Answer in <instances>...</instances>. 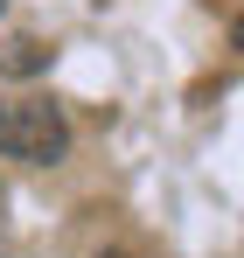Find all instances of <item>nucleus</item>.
Returning a JSON list of instances; mask_svg holds the SVG:
<instances>
[{
    "label": "nucleus",
    "instance_id": "1",
    "mask_svg": "<svg viewBox=\"0 0 244 258\" xmlns=\"http://www.w3.org/2000/svg\"><path fill=\"white\" fill-rule=\"evenodd\" d=\"M0 154L7 161H63L70 154V126H63V112L56 105H42V98H21V105H0Z\"/></svg>",
    "mask_w": 244,
    "mask_h": 258
},
{
    "label": "nucleus",
    "instance_id": "2",
    "mask_svg": "<svg viewBox=\"0 0 244 258\" xmlns=\"http://www.w3.org/2000/svg\"><path fill=\"white\" fill-rule=\"evenodd\" d=\"M42 63V42H28V35H21V42H14V56H7V70H35Z\"/></svg>",
    "mask_w": 244,
    "mask_h": 258
},
{
    "label": "nucleus",
    "instance_id": "3",
    "mask_svg": "<svg viewBox=\"0 0 244 258\" xmlns=\"http://www.w3.org/2000/svg\"><path fill=\"white\" fill-rule=\"evenodd\" d=\"M230 42H237V49H244V14H237V21H230Z\"/></svg>",
    "mask_w": 244,
    "mask_h": 258
},
{
    "label": "nucleus",
    "instance_id": "4",
    "mask_svg": "<svg viewBox=\"0 0 244 258\" xmlns=\"http://www.w3.org/2000/svg\"><path fill=\"white\" fill-rule=\"evenodd\" d=\"M105 258H133V251H105Z\"/></svg>",
    "mask_w": 244,
    "mask_h": 258
},
{
    "label": "nucleus",
    "instance_id": "5",
    "mask_svg": "<svg viewBox=\"0 0 244 258\" xmlns=\"http://www.w3.org/2000/svg\"><path fill=\"white\" fill-rule=\"evenodd\" d=\"M0 7H7V0H0Z\"/></svg>",
    "mask_w": 244,
    "mask_h": 258
}]
</instances>
